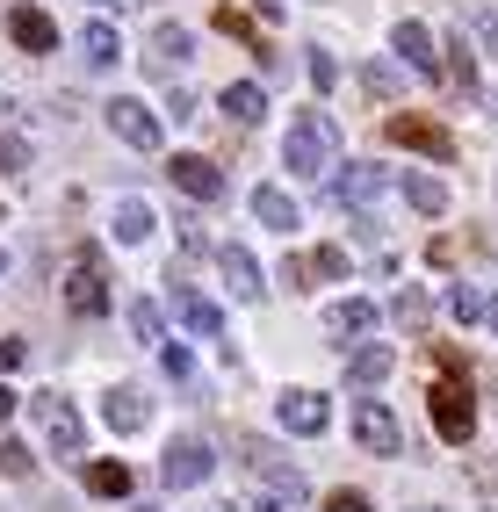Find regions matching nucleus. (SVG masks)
I'll return each instance as SVG.
<instances>
[{
  "instance_id": "f257e3e1",
  "label": "nucleus",
  "mask_w": 498,
  "mask_h": 512,
  "mask_svg": "<svg viewBox=\"0 0 498 512\" xmlns=\"http://www.w3.org/2000/svg\"><path fill=\"white\" fill-rule=\"evenodd\" d=\"M282 166H289V174H304V181L332 174V166H340V123H332L325 109H296L289 116V138H282Z\"/></svg>"
},
{
  "instance_id": "f03ea898",
  "label": "nucleus",
  "mask_w": 498,
  "mask_h": 512,
  "mask_svg": "<svg viewBox=\"0 0 498 512\" xmlns=\"http://www.w3.org/2000/svg\"><path fill=\"white\" fill-rule=\"evenodd\" d=\"M434 361H441V375H434V433L448 440V448H470V433H477V397H470V375H462V361L448 354V347H434Z\"/></svg>"
},
{
  "instance_id": "7ed1b4c3",
  "label": "nucleus",
  "mask_w": 498,
  "mask_h": 512,
  "mask_svg": "<svg viewBox=\"0 0 498 512\" xmlns=\"http://www.w3.org/2000/svg\"><path fill=\"white\" fill-rule=\"evenodd\" d=\"M239 455H246V469L260 476V484H268V498H282V505H296V498H304V469H296V462L275 448V440L246 433V440H239Z\"/></svg>"
},
{
  "instance_id": "20e7f679",
  "label": "nucleus",
  "mask_w": 498,
  "mask_h": 512,
  "mask_svg": "<svg viewBox=\"0 0 498 512\" xmlns=\"http://www.w3.org/2000/svg\"><path fill=\"white\" fill-rule=\"evenodd\" d=\"M65 303L80 318H102L109 311V267H102V246H80L73 267H65Z\"/></svg>"
},
{
  "instance_id": "39448f33",
  "label": "nucleus",
  "mask_w": 498,
  "mask_h": 512,
  "mask_svg": "<svg viewBox=\"0 0 498 512\" xmlns=\"http://www.w3.org/2000/svg\"><path fill=\"white\" fill-rule=\"evenodd\" d=\"M383 138H390V145H405V152H419V159H434V166L455 159V138H448L434 116H412V109H405V116H390V123H383Z\"/></svg>"
},
{
  "instance_id": "423d86ee",
  "label": "nucleus",
  "mask_w": 498,
  "mask_h": 512,
  "mask_svg": "<svg viewBox=\"0 0 498 512\" xmlns=\"http://www.w3.org/2000/svg\"><path fill=\"white\" fill-rule=\"evenodd\" d=\"M354 440H361V455H405V426H397V412L390 404H376V397H361L354 404Z\"/></svg>"
},
{
  "instance_id": "0eeeda50",
  "label": "nucleus",
  "mask_w": 498,
  "mask_h": 512,
  "mask_svg": "<svg viewBox=\"0 0 498 512\" xmlns=\"http://www.w3.org/2000/svg\"><path fill=\"white\" fill-rule=\"evenodd\" d=\"M102 116H109V130H116V138H123L130 152H159V116H152V101H138V94H116Z\"/></svg>"
},
{
  "instance_id": "6e6552de",
  "label": "nucleus",
  "mask_w": 498,
  "mask_h": 512,
  "mask_svg": "<svg viewBox=\"0 0 498 512\" xmlns=\"http://www.w3.org/2000/svg\"><path fill=\"white\" fill-rule=\"evenodd\" d=\"M29 404H37V426H44V440H51V448L58 455H80L87 448V426H80V412H73V397H29Z\"/></svg>"
},
{
  "instance_id": "1a4fd4ad",
  "label": "nucleus",
  "mask_w": 498,
  "mask_h": 512,
  "mask_svg": "<svg viewBox=\"0 0 498 512\" xmlns=\"http://www.w3.org/2000/svg\"><path fill=\"white\" fill-rule=\"evenodd\" d=\"M210 469H217V455H210V440H195V433H181L174 448L159 455V476H166V484H174V491H188V484H203Z\"/></svg>"
},
{
  "instance_id": "9d476101",
  "label": "nucleus",
  "mask_w": 498,
  "mask_h": 512,
  "mask_svg": "<svg viewBox=\"0 0 498 512\" xmlns=\"http://www.w3.org/2000/svg\"><path fill=\"white\" fill-rule=\"evenodd\" d=\"M166 174H174V188L195 195V202H217V195H224L217 159H203V152H174V159H166Z\"/></svg>"
},
{
  "instance_id": "9b49d317",
  "label": "nucleus",
  "mask_w": 498,
  "mask_h": 512,
  "mask_svg": "<svg viewBox=\"0 0 498 512\" xmlns=\"http://www.w3.org/2000/svg\"><path fill=\"white\" fill-rule=\"evenodd\" d=\"M8 37H15L29 58H44V51H58V22H51L44 8H29V0H15V8H8Z\"/></svg>"
},
{
  "instance_id": "f8f14e48",
  "label": "nucleus",
  "mask_w": 498,
  "mask_h": 512,
  "mask_svg": "<svg viewBox=\"0 0 498 512\" xmlns=\"http://www.w3.org/2000/svg\"><path fill=\"white\" fill-rule=\"evenodd\" d=\"M102 419H109V433H145V426H152V397H145L138 383H116V390L102 397Z\"/></svg>"
},
{
  "instance_id": "ddd939ff",
  "label": "nucleus",
  "mask_w": 498,
  "mask_h": 512,
  "mask_svg": "<svg viewBox=\"0 0 498 512\" xmlns=\"http://www.w3.org/2000/svg\"><path fill=\"white\" fill-rule=\"evenodd\" d=\"M332 426V404L318 397V390H282V433H325Z\"/></svg>"
},
{
  "instance_id": "4468645a",
  "label": "nucleus",
  "mask_w": 498,
  "mask_h": 512,
  "mask_svg": "<svg viewBox=\"0 0 498 512\" xmlns=\"http://www.w3.org/2000/svg\"><path fill=\"white\" fill-rule=\"evenodd\" d=\"M188 58H195V44H188V29H174V22H159V29H152V51H145V65H152L159 80H174V73H181Z\"/></svg>"
},
{
  "instance_id": "2eb2a0df",
  "label": "nucleus",
  "mask_w": 498,
  "mask_h": 512,
  "mask_svg": "<svg viewBox=\"0 0 498 512\" xmlns=\"http://www.w3.org/2000/svg\"><path fill=\"white\" fill-rule=\"evenodd\" d=\"M217 267H224V282H231V296H239V303H260V296H268V282H260V267H253L246 246H217Z\"/></svg>"
},
{
  "instance_id": "dca6fc26",
  "label": "nucleus",
  "mask_w": 498,
  "mask_h": 512,
  "mask_svg": "<svg viewBox=\"0 0 498 512\" xmlns=\"http://www.w3.org/2000/svg\"><path fill=\"white\" fill-rule=\"evenodd\" d=\"M383 188H390L383 166H347V174L332 181V202H340V210H347V202H354V210H369V202H376Z\"/></svg>"
},
{
  "instance_id": "f3484780",
  "label": "nucleus",
  "mask_w": 498,
  "mask_h": 512,
  "mask_svg": "<svg viewBox=\"0 0 498 512\" xmlns=\"http://www.w3.org/2000/svg\"><path fill=\"white\" fill-rule=\"evenodd\" d=\"M174 318L195 332V339H224V311L210 296H195V289H174Z\"/></svg>"
},
{
  "instance_id": "a211bd4d",
  "label": "nucleus",
  "mask_w": 498,
  "mask_h": 512,
  "mask_svg": "<svg viewBox=\"0 0 498 512\" xmlns=\"http://www.w3.org/2000/svg\"><path fill=\"white\" fill-rule=\"evenodd\" d=\"M397 58H405L412 73H448L441 51H434V37H426V22H397Z\"/></svg>"
},
{
  "instance_id": "6ab92c4d",
  "label": "nucleus",
  "mask_w": 498,
  "mask_h": 512,
  "mask_svg": "<svg viewBox=\"0 0 498 512\" xmlns=\"http://www.w3.org/2000/svg\"><path fill=\"white\" fill-rule=\"evenodd\" d=\"M390 368H397V347H383V339H376V347H354V354H347V383H354V390H376Z\"/></svg>"
},
{
  "instance_id": "aec40b11",
  "label": "nucleus",
  "mask_w": 498,
  "mask_h": 512,
  "mask_svg": "<svg viewBox=\"0 0 498 512\" xmlns=\"http://www.w3.org/2000/svg\"><path fill=\"white\" fill-rule=\"evenodd\" d=\"M217 109H224V116H231V123H239V130H253V123H260V116H268V94H260V87H253V80H231V87H224V94H217Z\"/></svg>"
},
{
  "instance_id": "412c9836",
  "label": "nucleus",
  "mask_w": 498,
  "mask_h": 512,
  "mask_svg": "<svg viewBox=\"0 0 498 512\" xmlns=\"http://www.w3.org/2000/svg\"><path fill=\"white\" fill-rule=\"evenodd\" d=\"M325 325L340 332V339H369V332H376V303H361V296H340V303L325 311Z\"/></svg>"
},
{
  "instance_id": "4be33fe9",
  "label": "nucleus",
  "mask_w": 498,
  "mask_h": 512,
  "mask_svg": "<svg viewBox=\"0 0 498 512\" xmlns=\"http://www.w3.org/2000/svg\"><path fill=\"white\" fill-rule=\"evenodd\" d=\"M253 217L268 231H296V224H304V210L289 202V188H253Z\"/></svg>"
},
{
  "instance_id": "5701e85b",
  "label": "nucleus",
  "mask_w": 498,
  "mask_h": 512,
  "mask_svg": "<svg viewBox=\"0 0 498 512\" xmlns=\"http://www.w3.org/2000/svg\"><path fill=\"white\" fill-rule=\"evenodd\" d=\"M397 195H405L419 217H441V210H448V188H441L434 174H405V181H397Z\"/></svg>"
},
{
  "instance_id": "b1692460",
  "label": "nucleus",
  "mask_w": 498,
  "mask_h": 512,
  "mask_svg": "<svg viewBox=\"0 0 498 512\" xmlns=\"http://www.w3.org/2000/svg\"><path fill=\"white\" fill-rule=\"evenodd\" d=\"M116 51H123V37H116L109 22H87V29H80V58H87V65H116Z\"/></svg>"
},
{
  "instance_id": "393cba45",
  "label": "nucleus",
  "mask_w": 498,
  "mask_h": 512,
  "mask_svg": "<svg viewBox=\"0 0 498 512\" xmlns=\"http://www.w3.org/2000/svg\"><path fill=\"white\" fill-rule=\"evenodd\" d=\"M29 166H37V145L15 123H0V174H29Z\"/></svg>"
},
{
  "instance_id": "a878e982",
  "label": "nucleus",
  "mask_w": 498,
  "mask_h": 512,
  "mask_svg": "<svg viewBox=\"0 0 498 512\" xmlns=\"http://www.w3.org/2000/svg\"><path fill=\"white\" fill-rule=\"evenodd\" d=\"M116 238H123V246H138V238H152V210H145L138 195H123V202H116Z\"/></svg>"
},
{
  "instance_id": "bb28decb",
  "label": "nucleus",
  "mask_w": 498,
  "mask_h": 512,
  "mask_svg": "<svg viewBox=\"0 0 498 512\" xmlns=\"http://www.w3.org/2000/svg\"><path fill=\"white\" fill-rule=\"evenodd\" d=\"M87 491L94 498H130V469L123 462H87Z\"/></svg>"
},
{
  "instance_id": "cd10ccee",
  "label": "nucleus",
  "mask_w": 498,
  "mask_h": 512,
  "mask_svg": "<svg viewBox=\"0 0 498 512\" xmlns=\"http://www.w3.org/2000/svg\"><path fill=\"white\" fill-rule=\"evenodd\" d=\"M441 51H448V80H455L462 94H477V58H470V37H448Z\"/></svg>"
},
{
  "instance_id": "c85d7f7f",
  "label": "nucleus",
  "mask_w": 498,
  "mask_h": 512,
  "mask_svg": "<svg viewBox=\"0 0 498 512\" xmlns=\"http://www.w3.org/2000/svg\"><path fill=\"white\" fill-rule=\"evenodd\" d=\"M448 318H455V325H477V318H491V303H484L470 282H455V289H448Z\"/></svg>"
},
{
  "instance_id": "c756f323",
  "label": "nucleus",
  "mask_w": 498,
  "mask_h": 512,
  "mask_svg": "<svg viewBox=\"0 0 498 512\" xmlns=\"http://www.w3.org/2000/svg\"><path fill=\"white\" fill-rule=\"evenodd\" d=\"M361 87H369V101H397V87H405V80H397V65L369 58V65H361Z\"/></svg>"
},
{
  "instance_id": "7c9ffc66",
  "label": "nucleus",
  "mask_w": 498,
  "mask_h": 512,
  "mask_svg": "<svg viewBox=\"0 0 498 512\" xmlns=\"http://www.w3.org/2000/svg\"><path fill=\"white\" fill-rule=\"evenodd\" d=\"M390 318L405 325V332H426V296H419V289H397V296H390Z\"/></svg>"
},
{
  "instance_id": "2f4dec72",
  "label": "nucleus",
  "mask_w": 498,
  "mask_h": 512,
  "mask_svg": "<svg viewBox=\"0 0 498 512\" xmlns=\"http://www.w3.org/2000/svg\"><path fill=\"white\" fill-rule=\"evenodd\" d=\"M217 29H224V37H239V44H253V51H260V58H275V51H268V44H260V29H253V22H246V15H239V8H217Z\"/></svg>"
},
{
  "instance_id": "473e14b6",
  "label": "nucleus",
  "mask_w": 498,
  "mask_h": 512,
  "mask_svg": "<svg viewBox=\"0 0 498 512\" xmlns=\"http://www.w3.org/2000/svg\"><path fill=\"white\" fill-rule=\"evenodd\" d=\"M130 332H138L145 347H159V339H166V318H159V303H130Z\"/></svg>"
},
{
  "instance_id": "72a5a7b5",
  "label": "nucleus",
  "mask_w": 498,
  "mask_h": 512,
  "mask_svg": "<svg viewBox=\"0 0 498 512\" xmlns=\"http://www.w3.org/2000/svg\"><path fill=\"white\" fill-rule=\"evenodd\" d=\"M29 469H37V455H29L15 433H0V476H29Z\"/></svg>"
},
{
  "instance_id": "f704fd0d",
  "label": "nucleus",
  "mask_w": 498,
  "mask_h": 512,
  "mask_svg": "<svg viewBox=\"0 0 498 512\" xmlns=\"http://www.w3.org/2000/svg\"><path fill=\"white\" fill-rule=\"evenodd\" d=\"M311 275L340 282V275H347V246H318V253H311Z\"/></svg>"
},
{
  "instance_id": "c9c22d12",
  "label": "nucleus",
  "mask_w": 498,
  "mask_h": 512,
  "mask_svg": "<svg viewBox=\"0 0 498 512\" xmlns=\"http://www.w3.org/2000/svg\"><path fill=\"white\" fill-rule=\"evenodd\" d=\"M311 87H318V94L340 87V65H332V51H311Z\"/></svg>"
},
{
  "instance_id": "e433bc0d",
  "label": "nucleus",
  "mask_w": 498,
  "mask_h": 512,
  "mask_svg": "<svg viewBox=\"0 0 498 512\" xmlns=\"http://www.w3.org/2000/svg\"><path fill=\"white\" fill-rule=\"evenodd\" d=\"M275 282H282V289H311V260H296V253H289V260L275 267Z\"/></svg>"
},
{
  "instance_id": "4c0bfd02",
  "label": "nucleus",
  "mask_w": 498,
  "mask_h": 512,
  "mask_svg": "<svg viewBox=\"0 0 498 512\" xmlns=\"http://www.w3.org/2000/svg\"><path fill=\"white\" fill-rule=\"evenodd\" d=\"M325 512H369V491H332Z\"/></svg>"
},
{
  "instance_id": "58836bf2",
  "label": "nucleus",
  "mask_w": 498,
  "mask_h": 512,
  "mask_svg": "<svg viewBox=\"0 0 498 512\" xmlns=\"http://www.w3.org/2000/svg\"><path fill=\"white\" fill-rule=\"evenodd\" d=\"M159 361H166V375H174V383H188V375H195V368H188V354H181V347H159Z\"/></svg>"
},
{
  "instance_id": "ea45409f",
  "label": "nucleus",
  "mask_w": 498,
  "mask_h": 512,
  "mask_svg": "<svg viewBox=\"0 0 498 512\" xmlns=\"http://www.w3.org/2000/svg\"><path fill=\"white\" fill-rule=\"evenodd\" d=\"M15 404H22V390H8V375H0V426L15 419Z\"/></svg>"
},
{
  "instance_id": "a19ab883",
  "label": "nucleus",
  "mask_w": 498,
  "mask_h": 512,
  "mask_svg": "<svg viewBox=\"0 0 498 512\" xmlns=\"http://www.w3.org/2000/svg\"><path fill=\"white\" fill-rule=\"evenodd\" d=\"M477 491H484V498H498V462H477Z\"/></svg>"
},
{
  "instance_id": "79ce46f5",
  "label": "nucleus",
  "mask_w": 498,
  "mask_h": 512,
  "mask_svg": "<svg viewBox=\"0 0 498 512\" xmlns=\"http://www.w3.org/2000/svg\"><path fill=\"white\" fill-rule=\"evenodd\" d=\"M470 22H477V37H484V44L498 51V15H470Z\"/></svg>"
},
{
  "instance_id": "37998d69",
  "label": "nucleus",
  "mask_w": 498,
  "mask_h": 512,
  "mask_svg": "<svg viewBox=\"0 0 498 512\" xmlns=\"http://www.w3.org/2000/svg\"><path fill=\"white\" fill-rule=\"evenodd\" d=\"M15 361H22V339H0V375H8Z\"/></svg>"
},
{
  "instance_id": "c03bdc74",
  "label": "nucleus",
  "mask_w": 498,
  "mask_h": 512,
  "mask_svg": "<svg viewBox=\"0 0 498 512\" xmlns=\"http://www.w3.org/2000/svg\"><path fill=\"white\" fill-rule=\"evenodd\" d=\"M246 512H282V498H260V505H246Z\"/></svg>"
},
{
  "instance_id": "a18cd8bd",
  "label": "nucleus",
  "mask_w": 498,
  "mask_h": 512,
  "mask_svg": "<svg viewBox=\"0 0 498 512\" xmlns=\"http://www.w3.org/2000/svg\"><path fill=\"white\" fill-rule=\"evenodd\" d=\"M253 8H260V15H282V0H253Z\"/></svg>"
},
{
  "instance_id": "49530a36",
  "label": "nucleus",
  "mask_w": 498,
  "mask_h": 512,
  "mask_svg": "<svg viewBox=\"0 0 498 512\" xmlns=\"http://www.w3.org/2000/svg\"><path fill=\"white\" fill-rule=\"evenodd\" d=\"M0 275H8V253H0Z\"/></svg>"
},
{
  "instance_id": "de8ad7c7",
  "label": "nucleus",
  "mask_w": 498,
  "mask_h": 512,
  "mask_svg": "<svg viewBox=\"0 0 498 512\" xmlns=\"http://www.w3.org/2000/svg\"><path fill=\"white\" fill-rule=\"evenodd\" d=\"M491 325H498V303H491Z\"/></svg>"
},
{
  "instance_id": "09e8293b",
  "label": "nucleus",
  "mask_w": 498,
  "mask_h": 512,
  "mask_svg": "<svg viewBox=\"0 0 498 512\" xmlns=\"http://www.w3.org/2000/svg\"><path fill=\"white\" fill-rule=\"evenodd\" d=\"M138 512H152V505H138Z\"/></svg>"
}]
</instances>
